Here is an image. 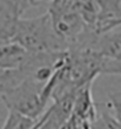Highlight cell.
<instances>
[{
  "label": "cell",
  "instance_id": "1",
  "mask_svg": "<svg viewBox=\"0 0 121 129\" xmlns=\"http://www.w3.org/2000/svg\"><path fill=\"white\" fill-rule=\"evenodd\" d=\"M12 41L34 53L67 51L66 44L54 31L48 12L34 18H18Z\"/></svg>",
  "mask_w": 121,
  "mask_h": 129
},
{
  "label": "cell",
  "instance_id": "8",
  "mask_svg": "<svg viewBox=\"0 0 121 129\" xmlns=\"http://www.w3.org/2000/svg\"><path fill=\"white\" fill-rule=\"evenodd\" d=\"M7 110L8 114L1 129H35L39 119H33L12 109Z\"/></svg>",
  "mask_w": 121,
  "mask_h": 129
},
{
  "label": "cell",
  "instance_id": "7",
  "mask_svg": "<svg viewBox=\"0 0 121 129\" xmlns=\"http://www.w3.org/2000/svg\"><path fill=\"white\" fill-rule=\"evenodd\" d=\"M19 17H21L20 12L11 0H0V32L13 37L14 25Z\"/></svg>",
  "mask_w": 121,
  "mask_h": 129
},
{
  "label": "cell",
  "instance_id": "2",
  "mask_svg": "<svg viewBox=\"0 0 121 129\" xmlns=\"http://www.w3.org/2000/svg\"><path fill=\"white\" fill-rule=\"evenodd\" d=\"M45 83L25 78L13 88L4 92L1 100L7 109H12L33 119H40L50 105L42 99L41 92Z\"/></svg>",
  "mask_w": 121,
  "mask_h": 129
},
{
  "label": "cell",
  "instance_id": "6",
  "mask_svg": "<svg viewBox=\"0 0 121 129\" xmlns=\"http://www.w3.org/2000/svg\"><path fill=\"white\" fill-rule=\"evenodd\" d=\"M32 52L19 44L10 41L0 46V67L4 69H22L31 59Z\"/></svg>",
  "mask_w": 121,
  "mask_h": 129
},
{
  "label": "cell",
  "instance_id": "3",
  "mask_svg": "<svg viewBox=\"0 0 121 129\" xmlns=\"http://www.w3.org/2000/svg\"><path fill=\"white\" fill-rule=\"evenodd\" d=\"M92 86L93 82H88L75 92L72 114L65 124L69 129H92L99 113L93 99Z\"/></svg>",
  "mask_w": 121,
  "mask_h": 129
},
{
  "label": "cell",
  "instance_id": "9",
  "mask_svg": "<svg viewBox=\"0 0 121 129\" xmlns=\"http://www.w3.org/2000/svg\"><path fill=\"white\" fill-rule=\"evenodd\" d=\"M101 74L121 76V59L104 58V61L101 64Z\"/></svg>",
  "mask_w": 121,
  "mask_h": 129
},
{
  "label": "cell",
  "instance_id": "4",
  "mask_svg": "<svg viewBox=\"0 0 121 129\" xmlns=\"http://www.w3.org/2000/svg\"><path fill=\"white\" fill-rule=\"evenodd\" d=\"M98 15L93 31L96 34L121 27V0H96Z\"/></svg>",
  "mask_w": 121,
  "mask_h": 129
},
{
  "label": "cell",
  "instance_id": "13",
  "mask_svg": "<svg viewBox=\"0 0 121 129\" xmlns=\"http://www.w3.org/2000/svg\"><path fill=\"white\" fill-rule=\"evenodd\" d=\"M62 129H69V128H68V127H66V126H65V127H64V128H62Z\"/></svg>",
  "mask_w": 121,
  "mask_h": 129
},
{
  "label": "cell",
  "instance_id": "10",
  "mask_svg": "<svg viewBox=\"0 0 121 129\" xmlns=\"http://www.w3.org/2000/svg\"><path fill=\"white\" fill-rule=\"evenodd\" d=\"M106 108L111 113L121 128V99L116 94L111 95L106 103Z\"/></svg>",
  "mask_w": 121,
  "mask_h": 129
},
{
  "label": "cell",
  "instance_id": "12",
  "mask_svg": "<svg viewBox=\"0 0 121 129\" xmlns=\"http://www.w3.org/2000/svg\"><path fill=\"white\" fill-rule=\"evenodd\" d=\"M116 95H118V96H119V98H120V99H121V93H119V94H116Z\"/></svg>",
  "mask_w": 121,
  "mask_h": 129
},
{
  "label": "cell",
  "instance_id": "11",
  "mask_svg": "<svg viewBox=\"0 0 121 129\" xmlns=\"http://www.w3.org/2000/svg\"><path fill=\"white\" fill-rule=\"evenodd\" d=\"M11 1L18 7V10H19L21 15H22V13H24L25 11H27L32 6H35L33 0H11Z\"/></svg>",
  "mask_w": 121,
  "mask_h": 129
},
{
  "label": "cell",
  "instance_id": "5",
  "mask_svg": "<svg viewBox=\"0 0 121 129\" xmlns=\"http://www.w3.org/2000/svg\"><path fill=\"white\" fill-rule=\"evenodd\" d=\"M92 51L107 59H121L120 27L101 34H96L91 45Z\"/></svg>",
  "mask_w": 121,
  "mask_h": 129
}]
</instances>
